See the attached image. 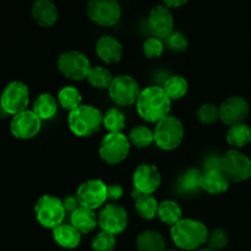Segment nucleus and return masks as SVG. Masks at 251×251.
Wrapping results in <instances>:
<instances>
[{"label":"nucleus","mask_w":251,"mask_h":251,"mask_svg":"<svg viewBox=\"0 0 251 251\" xmlns=\"http://www.w3.org/2000/svg\"><path fill=\"white\" fill-rule=\"evenodd\" d=\"M172 109V100L162 86H147L141 90L136 100V110L140 117L149 123H158L168 117Z\"/></svg>","instance_id":"nucleus-1"},{"label":"nucleus","mask_w":251,"mask_h":251,"mask_svg":"<svg viewBox=\"0 0 251 251\" xmlns=\"http://www.w3.org/2000/svg\"><path fill=\"white\" fill-rule=\"evenodd\" d=\"M207 226L194 218H183L171 227V237L174 244L181 250L195 251L207 243Z\"/></svg>","instance_id":"nucleus-2"},{"label":"nucleus","mask_w":251,"mask_h":251,"mask_svg":"<svg viewBox=\"0 0 251 251\" xmlns=\"http://www.w3.org/2000/svg\"><path fill=\"white\" fill-rule=\"evenodd\" d=\"M68 124L76 136L90 137L97 134L103 126V114L95 105L81 104L69 112Z\"/></svg>","instance_id":"nucleus-3"},{"label":"nucleus","mask_w":251,"mask_h":251,"mask_svg":"<svg viewBox=\"0 0 251 251\" xmlns=\"http://www.w3.org/2000/svg\"><path fill=\"white\" fill-rule=\"evenodd\" d=\"M184 132L181 120L174 115H168L156 124L153 130L154 144L162 151H173L183 142Z\"/></svg>","instance_id":"nucleus-4"},{"label":"nucleus","mask_w":251,"mask_h":251,"mask_svg":"<svg viewBox=\"0 0 251 251\" xmlns=\"http://www.w3.org/2000/svg\"><path fill=\"white\" fill-rule=\"evenodd\" d=\"M34 216L42 227L53 230L65 220L63 200L54 195H42L34 205Z\"/></svg>","instance_id":"nucleus-5"},{"label":"nucleus","mask_w":251,"mask_h":251,"mask_svg":"<svg viewBox=\"0 0 251 251\" xmlns=\"http://www.w3.org/2000/svg\"><path fill=\"white\" fill-rule=\"evenodd\" d=\"M56 65L65 77L74 81H82L87 78L88 73L92 69L88 56L76 49L61 51L56 60Z\"/></svg>","instance_id":"nucleus-6"},{"label":"nucleus","mask_w":251,"mask_h":251,"mask_svg":"<svg viewBox=\"0 0 251 251\" xmlns=\"http://www.w3.org/2000/svg\"><path fill=\"white\" fill-rule=\"evenodd\" d=\"M29 88L22 81H11L5 86L0 96V108L7 114L16 115L27 110Z\"/></svg>","instance_id":"nucleus-7"},{"label":"nucleus","mask_w":251,"mask_h":251,"mask_svg":"<svg viewBox=\"0 0 251 251\" xmlns=\"http://www.w3.org/2000/svg\"><path fill=\"white\" fill-rule=\"evenodd\" d=\"M129 137L123 132H108L102 139L98 149L100 157L108 164H119L130 152Z\"/></svg>","instance_id":"nucleus-8"},{"label":"nucleus","mask_w":251,"mask_h":251,"mask_svg":"<svg viewBox=\"0 0 251 251\" xmlns=\"http://www.w3.org/2000/svg\"><path fill=\"white\" fill-rule=\"evenodd\" d=\"M108 92H109V97L112 98L115 104L126 107V105L136 103L140 92H141V88H140L136 78L132 77L131 75L122 74V75H118L113 78L112 83L108 88Z\"/></svg>","instance_id":"nucleus-9"},{"label":"nucleus","mask_w":251,"mask_h":251,"mask_svg":"<svg viewBox=\"0 0 251 251\" xmlns=\"http://www.w3.org/2000/svg\"><path fill=\"white\" fill-rule=\"evenodd\" d=\"M221 169L229 181H245L251 178V159L238 150H228L222 156Z\"/></svg>","instance_id":"nucleus-10"},{"label":"nucleus","mask_w":251,"mask_h":251,"mask_svg":"<svg viewBox=\"0 0 251 251\" xmlns=\"http://www.w3.org/2000/svg\"><path fill=\"white\" fill-rule=\"evenodd\" d=\"M88 19L100 26H113L122 16V6L117 0H91L86 5Z\"/></svg>","instance_id":"nucleus-11"},{"label":"nucleus","mask_w":251,"mask_h":251,"mask_svg":"<svg viewBox=\"0 0 251 251\" xmlns=\"http://www.w3.org/2000/svg\"><path fill=\"white\" fill-rule=\"evenodd\" d=\"M108 185L100 179H88L83 181L76 191L78 205L88 210H97L108 200Z\"/></svg>","instance_id":"nucleus-12"},{"label":"nucleus","mask_w":251,"mask_h":251,"mask_svg":"<svg viewBox=\"0 0 251 251\" xmlns=\"http://www.w3.org/2000/svg\"><path fill=\"white\" fill-rule=\"evenodd\" d=\"M129 223V215L123 206L108 203L98 213V226L103 232L118 235L124 232Z\"/></svg>","instance_id":"nucleus-13"},{"label":"nucleus","mask_w":251,"mask_h":251,"mask_svg":"<svg viewBox=\"0 0 251 251\" xmlns=\"http://www.w3.org/2000/svg\"><path fill=\"white\" fill-rule=\"evenodd\" d=\"M162 176L158 168L151 163H141L132 174V185L135 190L145 195H153L161 186Z\"/></svg>","instance_id":"nucleus-14"},{"label":"nucleus","mask_w":251,"mask_h":251,"mask_svg":"<svg viewBox=\"0 0 251 251\" xmlns=\"http://www.w3.org/2000/svg\"><path fill=\"white\" fill-rule=\"evenodd\" d=\"M250 113V105L242 96H232L220 105V120L228 126L242 124Z\"/></svg>","instance_id":"nucleus-15"},{"label":"nucleus","mask_w":251,"mask_h":251,"mask_svg":"<svg viewBox=\"0 0 251 251\" xmlns=\"http://www.w3.org/2000/svg\"><path fill=\"white\" fill-rule=\"evenodd\" d=\"M42 119L33 110H25L14 115L10 122V131L14 137L20 140L33 139L41 131Z\"/></svg>","instance_id":"nucleus-16"},{"label":"nucleus","mask_w":251,"mask_h":251,"mask_svg":"<svg viewBox=\"0 0 251 251\" xmlns=\"http://www.w3.org/2000/svg\"><path fill=\"white\" fill-rule=\"evenodd\" d=\"M147 25L153 37L167 38L174 31V17L171 9L163 4L153 6L150 11Z\"/></svg>","instance_id":"nucleus-17"},{"label":"nucleus","mask_w":251,"mask_h":251,"mask_svg":"<svg viewBox=\"0 0 251 251\" xmlns=\"http://www.w3.org/2000/svg\"><path fill=\"white\" fill-rule=\"evenodd\" d=\"M123 51L122 42L109 34H103L96 42V53L105 64L119 63L123 58Z\"/></svg>","instance_id":"nucleus-18"},{"label":"nucleus","mask_w":251,"mask_h":251,"mask_svg":"<svg viewBox=\"0 0 251 251\" xmlns=\"http://www.w3.org/2000/svg\"><path fill=\"white\" fill-rule=\"evenodd\" d=\"M31 14L38 26L50 27L58 21L59 10L51 0H36L32 5Z\"/></svg>","instance_id":"nucleus-19"},{"label":"nucleus","mask_w":251,"mask_h":251,"mask_svg":"<svg viewBox=\"0 0 251 251\" xmlns=\"http://www.w3.org/2000/svg\"><path fill=\"white\" fill-rule=\"evenodd\" d=\"M230 181L223 174L222 169L213 171H203L200 180L201 190L206 191L211 195H220L229 189Z\"/></svg>","instance_id":"nucleus-20"},{"label":"nucleus","mask_w":251,"mask_h":251,"mask_svg":"<svg viewBox=\"0 0 251 251\" xmlns=\"http://www.w3.org/2000/svg\"><path fill=\"white\" fill-rule=\"evenodd\" d=\"M70 225L76 228L81 234H87L98 226V216L93 210L80 206L70 215Z\"/></svg>","instance_id":"nucleus-21"},{"label":"nucleus","mask_w":251,"mask_h":251,"mask_svg":"<svg viewBox=\"0 0 251 251\" xmlns=\"http://www.w3.org/2000/svg\"><path fill=\"white\" fill-rule=\"evenodd\" d=\"M53 239L64 249H75L81 243V233L70 223H63L53 229Z\"/></svg>","instance_id":"nucleus-22"},{"label":"nucleus","mask_w":251,"mask_h":251,"mask_svg":"<svg viewBox=\"0 0 251 251\" xmlns=\"http://www.w3.org/2000/svg\"><path fill=\"white\" fill-rule=\"evenodd\" d=\"M166 239L156 230L147 229L140 233L136 238V247L139 251H164Z\"/></svg>","instance_id":"nucleus-23"},{"label":"nucleus","mask_w":251,"mask_h":251,"mask_svg":"<svg viewBox=\"0 0 251 251\" xmlns=\"http://www.w3.org/2000/svg\"><path fill=\"white\" fill-rule=\"evenodd\" d=\"M33 112L41 118L42 120H47L53 118L58 112V100L53 95L48 92L41 93L34 100Z\"/></svg>","instance_id":"nucleus-24"},{"label":"nucleus","mask_w":251,"mask_h":251,"mask_svg":"<svg viewBox=\"0 0 251 251\" xmlns=\"http://www.w3.org/2000/svg\"><path fill=\"white\" fill-rule=\"evenodd\" d=\"M157 216L167 226L173 227L179 221L183 220V210L174 200H164L159 203Z\"/></svg>","instance_id":"nucleus-25"},{"label":"nucleus","mask_w":251,"mask_h":251,"mask_svg":"<svg viewBox=\"0 0 251 251\" xmlns=\"http://www.w3.org/2000/svg\"><path fill=\"white\" fill-rule=\"evenodd\" d=\"M163 90L168 95V97L172 100H176L183 98L188 93L189 83L184 76L181 75H173L169 76L163 83Z\"/></svg>","instance_id":"nucleus-26"},{"label":"nucleus","mask_w":251,"mask_h":251,"mask_svg":"<svg viewBox=\"0 0 251 251\" xmlns=\"http://www.w3.org/2000/svg\"><path fill=\"white\" fill-rule=\"evenodd\" d=\"M158 206V201L152 195H145V194H142V195H140L135 200V211H136L139 217L142 218V220H153L157 216Z\"/></svg>","instance_id":"nucleus-27"},{"label":"nucleus","mask_w":251,"mask_h":251,"mask_svg":"<svg viewBox=\"0 0 251 251\" xmlns=\"http://www.w3.org/2000/svg\"><path fill=\"white\" fill-rule=\"evenodd\" d=\"M226 140L233 147H244L251 142V127L244 123L229 126Z\"/></svg>","instance_id":"nucleus-28"},{"label":"nucleus","mask_w":251,"mask_h":251,"mask_svg":"<svg viewBox=\"0 0 251 251\" xmlns=\"http://www.w3.org/2000/svg\"><path fill=\"white\" fill-rule=\"evenodd\" d=\"M82 95L74 86H64L58 92V103L65 110H74L82 104Z\"/></svg>","instance_id":"nucleus-29"},{"label":"nucleus","mask_w":251,"mask_h":251,"mask_svg":"<svg viewBox=\"0 0 251 251\" xmlns=\"http://www.w3.org/2000/svg\"><path fill=\"white\" fill-rule=\"evenodd\" d=\"M129 141L130 144L134 145L137 149H145L149 147L154 142L153 131L146 125H136L132 127L129 132Z\"/></svg>","instance_id":"nucleus-30"},{"label":"nucleus","mask_w":251,"mask_h":251,"mask_svg":"<svg viewBox=\"0 0 251 251\" xmlns=\"http://www.w3.org/2000/svg\"><path fill=\"white\" fill-rule=\"evenodd\" d=\"M126 124L125 114L118 108H110L103 114V126L109 132H122Z\"/></svg>","instance_id":"nucleus-31"},{"label":"nucleus","mask_w":251,"mask_h":251,"mask_svg":"<svg viewBox=\"0 0 251 251\" xmlns=\"http://www.w3.org/2000/svg\"><path fill=\"white\" fill-rule=\"evenodd\" d=\"M114 76L104 66H92L87 76V81L96 88H109Z\"/></svg>","instance_id":"nucleus-32"},{"label":"nucleus","mask_w":251,"mask_h":251,"mask_svg":"<svg viewBox=\"0 0 251 251\" xmlns=\"http://www.w3.org/2000/svg\"><path fill=\"white\" fill-rule=\"evenodd\" d=\"M201 176H202V172H200L199 169H188L179 178V186L185 193H196V191L201 190Z\"/></svg>","instance_id":"nucleus-33"},{"label":"nucleus","mask_w":251,"mask_h":251,"mask_svg":"<svg viewBox=\"0 0 251 251\" xmlns=\"http://www.w3.org/2000/svg\"><path fill=\"white\" fill-rule=\"evenodd\" d=\"M228 242H229V237H228L227 230L218 227L208 233L207 243L206 244H207V248L210 250L221 251L227 247Z\"/></svg>","instance_id":"nucleus-34"},{"label":"nucleus","mask_w":251,"mask_h":251,"mask_svg":"<svg viewBox=\"0 0 251 251\" xmlns=\"http://www.w3.org/2000/svg\"><path fill=\"white\" fill-rule=\"evenodd\" d=\"M196 117H198L199 122H201L202 124H213L220 120V107L213 103H203L199 107Z\"/></svg>","instance_id":"nucleus-35"},{"label":"nucleus","mask_w":251,"mask_h":251,"mask_svg":"<svg viewBox=\"0 0 251 251\" xmlns=\"http://www.w3.org/2000/svg\"><path fill=\"white\" fill-rule=\"evenodd\" d=\"M115 244H117L115 235L100 230L92 239L91 247L93 251H114Z\"/></svg>","instance_id":"nucleus-36"},{"label":"nucleus","mask_w":251,"mask_h":251,"mask_svg":"<svg viewBox=\"0 0 251 251\" xmlns=\"http://www.w3.org/2000/svg\"><path fill=\"white\" fill-rule=\"evenodd\" d=\"M164 50V43L161 38L157 37H150L142 44V51H144L145 56L149 59L158 58L163 54Z\"/></svg>","instance_id":"nucleus-37"},{"label":"nucleus","mask_w":251,"mask_h":251,"mask_svg":"<svg viewBox=\"0 0 251 251\" xmlns=\"http://www.w3.org/2000/svg\"><path fill=\"white\" fill-rule=\"evenodd\" d=\"M167 47L171 50L176 51V53H183L188 49L189 41L188 37L180 31H173L168 37L166 38Z\"/></svg>","instance_id":"nucleus-38"},{"label":"nucleus","mask_w":251,"mask_h":251,"mask_svg":"<svg viewBox=\"0 0 251 251\" xmlns=\"http://www.w3.org/2000/svg\"><path fill=\"white\" fill-rule=\"evenodd\" d=\"M222 167V156L212 154L206 157L203 161V171H213V169H221Z\"/></svg>","instance_id":"nucleus-39"},{"label":"nucleus","mask_w":251,"mask_h":251,"mask_svg":"<svg viewBox=\"0 0 251 251\" xmlns=\"http://www.w3.org/2000/svg\"><path fill=\"white\" fill-rule=\"evenodd\" d=\"M107 195L108 200L118 201L123 198V195H124V189H123L119 184H112V185H108Z\"/></svg>","instance_id":"nucleus-40"},{"label":"nucleus","mask_w":251,"mask_h":251,"mask_svg":"<svg viewBox=\"0 0 251 251\" xmlns=\"http://www.w3.org/2000/svg\"><path fill=\"white\" fill-rule=\"evenodd\" d=\"M63 205H64V208H65L66 213H69V215H71L74 211H76L78 207H80L76 195L75 196L74 195L65 196V198L63 199Z\"/></svg>","instance_id":"nucleus-41"},{"label":"nucleus","mask_w":251,"mask_h":251,"mask_svg":"<svg viewBox=\"0 0 251 251\" xmlns=\"http://www.w3.org/2000/svg\"><path fill=\"white\" fill-rule=\"evenodd\" d=\"M186 2H188L186 0H164L162 4L166 5L168 9L172 10V9H176V7L183 6V5H185Z\"/></svg>","instance_id":"nucleus-42"},{"label":"nucleus","mask_w":251,"mask_h":251,"mask_svg":"<svg viewBox=\"0 0 251 251\" xmlns=\"http://www.w3.org/2000/svg\"><path fill=\"white\" fill-rule=\"evenodd\" d=\"M195 251H212V250H210V249H208V248H201V249H198V250H195Z\"/></svg>","instance_id":"nucleus-43"},{"label":"nucleus","mask_w":251,"mask_h":251,"mask_svg":"<svg viewBox=\"0 0 251 251\" xmlns=\"http://www.w3.org/2000/svg\"><path fill=\"white\" fill-rule=\"evenodd\" d=\"M164 251H176V250H168V249H167V250H164Z\"/></svg>","instance_id":"nucleus-44"},{"label":"nucleus","mask_w":251,"mask_h":251,"mask_svg":"<svg viewBox=\"0 0 251 251\" xmlns=\"http://www.w3.org/2000/svg\"><path fill=\"white\" fill-rule=\"evenodd\" d=\"M250 144H251V142H250Z\"/></svg>","instance_id":"nucleus-45"}]
</instances>
